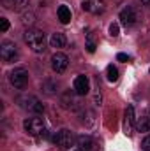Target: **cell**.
<instances>
[{
    "label": "cell",
    "instance_id": "cell-1",
    "mask_svg": "<svg viewBox=\"0 0 150 151\" xmlns=\"http://www.w3.org/2000/svg\"><path fill=\"white\" fill-rule=\"evenodd\" d=\"M23 39H25V42L28 44V47L34 53H44V49H46V35L41 30L28 28V30H25Z\"/></svg>",
    "mask_w": 150,
    "mask_h": 151
},
{
    "label": "cell",
    "instance_id": "cell-2",
    "mask_svg": "<svg viewBox=\"0 0 150 151\" xmlns=\"http://www.w3.org/2000/svg\"><path fill=\"white\" fill-rule=\"evenodd\" d=\"M51 141H53V144L58 146L60 151H67L73 144H74V134H73L71 130H67V128H62V130H58V132L53 135Z\"/></svg>",
    "mask_w": 150,
    "mask_h": 151
},
{
    "label": "cell",
    "instance_id": "cell-3",
    "mask_svg": "<svg viewBox=\"0 0 150 151\" xmlns=\"http://www.w3.org/2000/svg\"><path fill=\"white\" fill-rule=\"evenodd\" d=\"M141 19V12L134 5H127L125 9L120 11V23L124 27H133Z\"/></svg>",
    "mask_w": 150,
    "mask_h": 151
},
{
    "label": "cell",
    "instance_id": "cell-4",
    "mask_svg": "<svg viewBox=\"0 0 150 151\" xmlns=\"http://www.w3.org/2000/svg\"><path fill=\"white\" fill-rule=\"evenodd\" d=\"M23 128H25V132L28 134V135H41V134H44V128H46V125H44V119L42 118H27L25 121H23Z\"/></svg>",
    "mask_w": 150,
    "mask_h": 151
},
{
    "label": "cell",
    "instance_id": "cell-5",
    "mask_svg": "<svg viewBox=\"0 0 150 151\" xmlns=\"http://www.w3.org/2000/svg\"><path fill=\"white\" fill-rule=\"evenodd\" d=\"M0 56H2L4 63L14 62V60L18 58V47H16V44L11 42V40H4V42L0 44Z\"/></svg>",
    "mask_w": 150,
    "mask_h": 151
},
{
    "label": "cell",
    "instance_id": "cell-6",
    "mask_svg": "<svg viewBox=\"0 0 150 151\" xmlns=\"http://www.w3.org/2000/svg\"><path fill=\"white\" fill-rule=\"evenodd\" d=\"M9 83L18 88V90H23L27 84H28V72L25 69H14L11 74H9Z\"/></svg>",
    "mask_w": 150,
    "mask_h": 151
},
{
    "label": "cell",
    "instance_id": "cell-7",
    "mask_svg": "<svg viewBox=\"0 0 150 151\" xmlns=\"http://www.w3.org/2000/svg\"><path fill=\"white\" fill-rule=\"evenodd\" d=\"M67 65H69L67 55H64V53H55V55L51 56V69H53L57 74H62V72L67 69Z\"/></svg>",
    "mask_w": 150,
    "mask_h": 151
},
{
    "label": "cell",
    "instance_id": "cell-8",
    "mask_svg": "<svg viewBox=\"0 0 150 151\" xmlns=\"http://www.w3.org/2000/svg\"><path fill=\"white\" fill-rule=\"evenodd\" d=\"M81 9L90 14H101V12H104L106 4H104V0H83Z\"/></svg>",
    "mask_w": 150,
    "mask_h": 151
},
{
    "label": "cell",
    "instance_id": "cell-9",
    "mask_svg": "<svg viewBox=\"0 0 150 151\" xmlns=\"http://www.w3.org/2000/svg\"><path fill=\"white\" fill-rule=\"evenodd\" d=\"M20 102H27V104H23L21 107H25V109H28V111H32V113H42V111H44V106L39 102L36 97H32V95H28V97H21Z\"/></svg>",
    "mask_w": 150,
    "mask_h": 151
},
{
    "label": "cell",
    "instance_id": "cell-10",
    "mask_svg": "<svg viewBox=\"0 0 150 151\" xmlns=\"http://www.w3.org/2000/svg\"><path fill=\"white\" fill-rule=\"evenodd\" d=\"M90 90V81L87 76H78L74 79V91L76 95H87Z\"/></svg>",
    "mask_w": 150,
    "mask_h": 151
},
{
    "label": "cell",
    "instance_id": "cell-11",
    "mask_svg": "<svg viewBox=\"0 0 150 151\" xmlns=\"http://www.w3.org/2000/svg\"><path fill=\"white\" fill-rule=\"evenodd\" d=\"M134 128V107L133 106H127L125 114H124V132L129 135Z\"/></svg>",
    "mask_w": 150,
    "mask_h": 151
},
{
    "label": "cell",
    "instance_id": "cell-12",
    "mask_svg": "<svg viewBox=\"0 0 150 151\" xmlns=\"http://www.w3.org/2000/svg\"><path fill=\"white\" fill-rule=\"evenodd\" d=\"M50 44H51V47L58 49V47H64V46L67 44V39H66V35H64L62 32H55V34H51V37H50Z\"/></svg>",
    "mask_w": 150,
    "mask_h": 151
},
{
    "label": "cell",
    "instance_id": "cell-13",
    "mask_svg": "<svg viewBox=\"0 0 150 151\" xmlns=\"http://www.w3.org/2000/svg\"><path fill=\"white\" fill-rule=\"evenodd\" d=\"M76 144H78L79 151H90L92 146H94V139L90 135H79L76 139Z\"/></svg>",
    "mask_w": 150,
    "mask_h": 151
},
{
    "label": "cell",
    "instance_id": "cell-14",
    "mask_svg": "<svg viewBox=\"0 0 150 151\" xmlns=\"http://www.w3.org/2000/svg\"><path fill=\"white\" fill-rule=\"evenodd\" d=\"M57 14H58V19H60V23H64V25L71 23V18H73V14H71V9H69L67 5H60V7H58V11H57Z\"/></svg>",
    "mask_w": 150,
    "mask_h": 151
},
{
    "label": "cell",
    "instance_id": "cell-15",
    "mask_svg": "<svg viewBox=\"0 0 150 151\" xmlns=\"http://www.w3.org/2000/svg\"><path fill=\"white\" fill-rule=\"evenodd\" d=\"M136 128L140 132H150V116H141L136 121Z\"/></svg>",
    "mask_w": 150,
    "mask_h": 151
},
{
    "label": "cell",
    "instance_id": "cell-16",
    "mask_svg": "<svg viewBox=\"0 0 150 151\" xmlns=\"http://www.w3.org/2000/svg\"><path fill=\"white\" fill-rule=\"evenodd\" d=\"M106 72H108V81H110V83H115V81L118 79V70H117V67H113V65H108Z\"/></svg>",
    "mask_w": 150,
    "mask_h": 151
},
{
    "label": "cell",
    "instance_id": "cell-17",
    "mask_svg": "<svg viewBox=\"0 0 150 151\" xmlns=\"http://www.w3.org/2000/svg\"><path fill=\"white\" fill-rule=\"evenodd\" d=\"M25 25H30V23H34L36 21V16L32 14V12H23V19H21Z\"/></svg>",
    "mask_w": 150,
    "mask_h": 151
},
{
    "label": "cell",
    "instance_id": "cell-18",
    "mask_svg": "<svg viewBox=\"0 0 150 151\" xmlns=\"http://www.w3.org/2000/svg\"><path fill=\"white\" fill-rule=\"evenodd\" d=\"M118 34H120L118 25H117V23H111V25H110V35H111V37H118Z\"/></svg>",
    "mask_w": 150,
    "mask_h": 151
},
{
    "label": "cell",
    "instance_id": "cell-19",
    "mask_svg": "<svg viewBox=\"0 0 150 151\" xmlns=\"http://www.w3.org/2000/svg\"><path fill=\"white\" fill-rule=\"evenodd\" d=\"M0 28H2V32H7L9 30V21L5 18H0Z\"/></svg>",
    "mask_w": 150,
    "mask_h": 151
},
{
    "label": "cell",
    "instance_id": "cell-20",
    "mask_svg": "<svg viewBox=\"0 0 150 151\" xmlns=\"http://www.w3.org/2000/svg\"><path fill=\"white\" fill-rule=\"evenodd\" d=\"M117 60H118V62H125V63H127V62L131 60V56H129V55H125V53H118V55H117Z\"/></svg>",
    "mask_w": 150,
    "mask_h": 151
},
{
    "label": "cell",
    "instance_id": "cell-21",
    "mask_svg": "<svg viewBox=\"0 0 150 151\" xmlns=\"http://www.w3.org/2000/svg\"><path fill=\"white\" fill-rule=\"evenodd\" d=\"M141 148H143V151H150V135H147V137L143 139V142H141Z\"/></svg>",
    "mask_w": 150,
    "mask_h": 151
},
{
    "label": "cell",
    "instance_id": "cell-22",
    "mask_svg": "<svg viewBox=\"0 0 150 151\" xmlns=\"http://www.w3.org/2000/svg\"><path fill=\"white\" fill-rule=\"evenodd\" d=\"M87 51H88V53H94V51H95V42H94L92 39H88V42H87Z\"/></svg>",
    "mask_w": 150,
    "mask_h": 151
},
{
    "label": "cell",
    "instance_id": "cell-23",
    "mask_svg": "<svg viewBox=\"0 0 150 151\" xmlns=\"http://www.w3.org/2000/svg\"><path fill=\"white\" fill-rule=\"evenodd\" d=\"M2 2H4V5H5V7H11V9H14L18 0H2Z\"/></svg>",
    "mask_w": 150,
    "mask_h": 151
},
{
    "label": "cell",
    "instance_id": "cell-24",
    "mask_svg": "<svg viewBox=\"0 0 150 151\" xmlns=\"http://www.w3.org/2000/svg\"><path fill=\"white\" fill-rule=\"evenodd\" d=\"M141 4H145V5H150V0H141Z\"/></svg>",
    "mask_w": 150,
    "mask_h": 151
}]
</instances>
